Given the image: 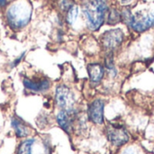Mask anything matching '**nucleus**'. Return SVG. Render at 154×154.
Returning a JSON list of instances; mask_svg holds the SVG:
<instances>
[{"instance_id": "obj_9", "label": "nucleus", "mask_w": 154, "mask_h": 154, "mask_svg": "<svg viewBox=\"0 0 154 154\" xmlns=\"http://www.w3.org/2000/svg\"><path fill=\"white\" fill-rule=\"evenodd\" d=\"M23 86L26 89L32 91L34 93H42L50 89L51 82L45 78H37V79H23Z\"/></svg>"}, {"instance_id": "obj_16", "label": "nucleus", "mask_w": 154, "mask_h": 154, "mask_svg": "<svg viewBox=\"0 0 154 154\" xmlns=\"http://www.w3.org/2000/svg\"><path fill=\"white\" fill-rule=\"evenodd\" d=\"M24 55H25V52H23V54H22V55H21V56L18 58V59H16V60L14 61V63H13V66H14V67H15V66H17V65L19 64V62H20V61L23 60V56H24Z\"/></svg>"}, {"instance_id": "obj_1", "label": "nucleus", "mask_w": 154, "mask_h": 154, "mask_svg": "<svg viewBox=\"0 0 154 154\" xmlns=\"http://www.w3.org/2000/svg\"><path fill=\"white\" fill-rule=\"evenodd\" d=\"M82 8L89 29L98 30L105 21L107 11L105 0H84Z\"/></svg>"}, {"instance_id": "obj_13", "label": "nucleus", "mask_w": 154, "mask_h": 154, "mask_svg": "<svg viewBox=\"0 0 154 154\" xmlns=\"http://www.w3.org/2000/svg\"><path fill=\"white\" fill-rule=\"evenodd\" d=\"M78 14H79V8H78L77 5H73L68 11V14H67V22L69 24H73L74 22L76 21L77 17H78Z\"/></svg>"}, {"instance_id": "obj_7", "label": "nucleus", "mask_w": 154, "mask_h": 154, "mask_svg": "<svg viewBox=\"0 0 154 154\" xmlns=\"http://www.w3.org/2000/svg\"><path fill=\"white\" fill-rule=\"evenodd\" d=\"M75 117H76V112L73 108L61 109L58 113L56 116V120L60 127L67 134H69L72 132Z\"/></svg>"}, {"instance_id": "obj_11", "label": "nucleus", "mask_w": 154, "mask_h": 154, "mask_svg": "<svg viewBox=\"0 0 154 154\" xmlns=\"http://www.w3.org/2000/svg\"><path fill=\"white\" fill-rule=\"evenodd\" d=\"M88 72L92 83H99L104 76V68L97 63L89 64L88 67Z\"/></svg>"}, {"instance_id": "obj_18", "label": "nucleus", "mask_w": 154, "mask_h": 154, "mask_svg": "<svg viewBox=\"0 0 154 154\" xmlns=\"http://www.w3.org/2000/svg\"><path fill=\"white\" fill-rule=\"evenodd\" d=\"M123 1H125H125H129V0H123Z\"/></svg>"}, {"instance_id": "obj_4", "label": "nucleus", "mask_w": 154, "mask_h": 154, "mask_svg": "<svg viewBox=\"0 0 154 154\" xmlns=\"http://www.w3.org/2000/svg\"><path fill=\"white\" fill-rule=\"evenodd\" d=\"M106 135L111 143L116 146L124 145L130 139L126 129L118 124H109L106 127Z\"/></svg>"}, {"instance_id": "obj_15", "label": "nucleus", "mask_w": 154, "mask_h": 154, "mask_svg": "<svg viewBox=\"0 0 154 154\" xmlns=\"http://www.w3.org/2000/svg\"><path fill=\"white\" fill-rule=\"evenodd\" d=\"M73 5L74 3L72 0H59V6L62 11L68 12Z\"/></svg>"}, {"instance_id": "obj_2", "label": "nucleus", "mask_w": 154, "mask_h": 154, "mask_svg": "<svg viewBox=\"0 0 154 154\" xmlns=\"http://www.w3.org/2000/svg\"><path fill=\"white\" fill-rule=\"evenodd\" d=\"M32 15V7L28 1L18 0L14 3L7 10L6 18L9 24L14 29L24 27L30 21Z\"/></svg>"}, {"instance_id": "obj_12", "label": "nucleus", "mask_w": 154, "mask_h": 154, "mask_svg": "<svg viewBox=\"0 0 154 154\" xmlns=\"http://www.w3.org/2000/svg\"><path fill=\"white\" fill-rule=\"evenodd\" d=\"M34 143H35V140L32 138L23 141L19 144L17 154H32V146Z\"/></svg>"}, {"instance_id": "obj_10", "label": "nucleus", "mask_w": 154, "mask_h": 154, "mask_svg": "<svg viewBox=\"0 0 154 154\" xmlns=\"http://www.w3.org/2000/svg\"><path fill=\"white\" fill-rule=\"evenodd\" d=\"M11 125L18 138H24L29 136L31 131L26 124L17 116H14L11 119Z\"/></svg>"}, {"instance_id": "obj_3", "label": "nucleus", "mask_w": 154, "mask_h": 154, "mask_svg": "<svg viewBox=\"0 0 154 154\" xmlns=\"http://www.w3.org/2000/svg\"><path fill=\"white\" fill-rule=\"evenodd\" d=\"M122 18H124L127 24L136 32H144L154 26V11L150 13H138L132 14L130 11L124 12Z\"/></svg>"}, {"instance_id": "obj_5", "label": "nucleus", "mask_w": 154, "mask_h": 154, "mask_svg": "<svg viewBox=\"0 0 154 154\" xmlns=\"http://www.w3.org/2000/svg\"><path fill=\"white\" fill-rule=\"evenodd\" d=\"M55 102L61 109H72L75 104V97L70 88L60 85L55 90Z\"/></svg>"}, {"instance_id": "obj_6", "label": "nucleus", "mask_w": 154, "mask_h": 154, "mask_svg": "<svg viewBox=\"0 0 154 154\" xmlns=\"http://www.w3.org/2000/svg\"><path fill=\"white\" fill-rule=\"evenodd\" d=\"M124 32L120 29L109 30L103 33L101 37L102 44L106 50L113 51L121 45L124 41Z\"/></svg>"}, {"instance_id": "obj_17", "label": "nucleus", "mask_w": 154, "mask_h": 154, "mask_svg": "<svg viewBox=\"0 0 154 154\" xmlns=\"http://www.w3.org/2000/svg\"><path fill=\"white\" fill-rule=\"evenodd\" d=\"M7 3V0H0V7H4Z\"/></svg>"}, {"instance_id": "obj_14", "label": "nucleus", "mask_w": 154, "mask_h": 154, "mask_svg": "<svg viewBox=\"0 0 154 154\" xmlns=\"http://www.w3.org/2000/svg\"><path fill=\"white\" fill-rule=\"evenodd\" d=\"M122 16L120 15L119 12L116 9H112L109 14H108V19H107V23L109 24H116L118 22L121 21Z\"/></svg>"}, {"instance_id": "obj_8", "label": "nucleus", "mask_w": 154, "mask_h": 154, "mask_svg": "<svg viewBox=\"0 0 154 154\" xmlns=\"http://www.w3.org/2000/svg\"><path fill=\"white\" fill-rule=\"evenodd\" d=\"M104 107L105 103L101 99L94 100L88 106V116L91 122L97 125H102L104 123Z\"/></svg>"}]
</instances>
